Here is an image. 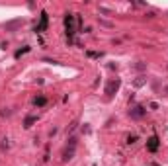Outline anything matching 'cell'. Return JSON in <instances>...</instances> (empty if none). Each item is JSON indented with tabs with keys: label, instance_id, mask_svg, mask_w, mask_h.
I'll use <instances>...</instances> for the list:
<instances>
[{
	"label": "cell",
	"instance_id": "obj_1",
	"mask_svg": "<svg viewBox=\"0 0 168 166\" xmlns=\"http://www.w3.org/2000/svg\"><path fill=\"white\" fill-rule=\"evenodd\" d=\"M66 32L71 33H74V24H72V16H66Z\"/></svg>",
	"mask_w": 168,
	"mask_h": 166
},
{
	"label": "cell",
	"instance_id": "obj_2",
	"mask_svg": "<svg viewBox=\"0 0 168 166\" xmlns=\"http://www.w3.org/2000/svg\"><path fill=\"white\" fill-rule=\"evenodd\" d=\"M156 147H158V139L153 137V139L149 141V148H150V151H156Z\"/></svg>",
	"mask_w": 168,
	"mask_h": 166
},
{
	"label": "cell",
	"instance_id": "obj_3",
	"mask_svg": "<svg viewBox=\"0 0 168 166\" xmlns=\"http://www.w3.org/2000/svg\"><path fill=\"white\" fill-rule=\"evenodd\" d=\"M45 26H47V16L43 14V16H41V24H39L37 32H43V29H45Z\"/></svg>",
	"mask_w": 168,
	"mask_h": 166
},
{
	"label": "cell",
	"instance_id": "obj_4",
	"mask_svg": "<svg viewBox=\"0 0 168 166\" xmlns=\"http://www.w3.org/2000/svg\"><path fill=\"white\" fill-rule=\"evenodd\" d=\"M117 86H119V82H110V84H108V88H106V92H108V94H111L113 90H117Z\"/></svg>",
	"mask_w": 168,
	"mask_h": 166
},
{
	"label": "cell",
	"instance_id": "obj_5",
	"mask_svg": "<svg viewBox=\"0 0 168 166\" xmlns=\"http://www.w3.org/2000/svg\"><path fill=\"white\" fill-rule=\"evenodd\" d=\"M35 104H37V106H43V104H45V98H37Z\"/></svg>",
	"mask_w": 168,
	"mask_h": 166
},
{
	"label": "cell",
	"instance_id": "obj_6",
	"mask_svg": "<svg viewBox=\"0 0 168 166\" xmlns=\"http://www.w3.org/2000/svg\"><path fill=\"white\" fill-rule=\"evenodd\" d=\"M166 92H168V86H166Z\"/></svg>",
	"mask_w": 168,
	"mask_h": 166
}]
</instances>
